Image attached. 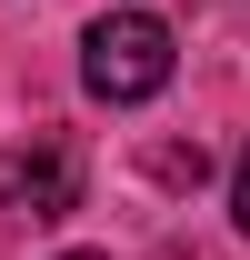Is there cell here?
Returning a JSON list of instances; mask_svg holds the SVG:
<instances>
[{"label":"cell","mask_w":250,"mask_h":260,"mask_svg":"<svg viewBox=\"0 0 250 260\" xmlns=\"http://www.w3.org/2000/svg\"><path fill=\"white\" fill-rule=\"evenodd\" d=\"M80 80H90V100H110V110L170 90V30H160L150 10H100L90 40H80Z\"/></svg>","instance_id":"1"},{"label":"cell","mask_w":250,"mask_h":260,"mask_svg":"<svg viewBox=\"0 0 250 260\" xmlns=\"http://www.w3.org/2000/svg\"><path fill=\"white\" fill-rule=\"evenodd\" d=\"M0 210H20V220H60V210H80V160H70V140L40 130L30 150H10V160H0Z\"/></svg>","instance_id":"2"},{"label":"cell","mask_w":250,"mask_h":260,"mask_svg":"<svg viewBox=\"0 0 250 260\" xmlns=\"http://www.w3.org/2000/svg\"><path fill=\"white\" fill-rule=\"evenodd\" d=\"M230 220L250 230V150H240V160H230Z\"/></svg>","instance_id":"3"},{"label":"cell","mask_w":250,"mask_h":260,"mask_svg":"<svg viewBox=\"0 0 250 260\" xmlns=\"http://www.w3.org/2000/svg\"><path fill=\"white\" fill-rule=\"evenodd\" d=\"M60 260H110V250H60Z\"/></svg>","instance_id":"4"}]
</instances>
